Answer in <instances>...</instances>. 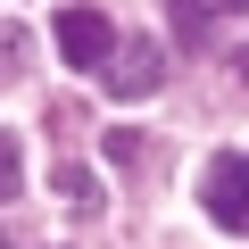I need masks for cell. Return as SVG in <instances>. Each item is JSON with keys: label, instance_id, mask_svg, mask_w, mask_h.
I'll use <instances>...</instances> for the list:
<instances>
[{"label": "cell", "instance_id": "cell-4", "mask_svg": "<svg viewBox=\"0 0 249 249\" xmlns=\"http://www.w3.org/2000/svg\"><path fill=\"white\" fill-rule=\"evenodd\" d=\"M166 9H175L183 34H208V25H224V17H241L249 0H166Z\"/></svg>", "mask_w": 249, "mask_h": 249}, {"label": "cell", "instance_id": "cell-6", "mask_svg": "<svg viewBox=\"0 0 249 249\" xmlns=\"http://www.w3.org/2000/svg\"><path fill=\"white\" fill-rule=\"evenodd\" d=\"M58 199H67V208H83V216L100 208V191H91V175H83V166H58Z\"/></svg>", "mask_w": 249, "mask_h": 249}, {"label": "cell", "instance_id": "cell-3", "mask_svg": "<svg viewBox=\"0 0 249 249\" xmlns=\"http://www.w3.org/2000/svg\"><path fill=\"white\" fill-rule=\"evenodd\" d=\"M116 100H150L158 83H166V58H158V42H116L108 50V75H100Z\"/></svg>", "mask_w": 249, "mask_h": 249}, {"label": "cell", "instance_id": "cell-7", "mask_svg": "<svg viewBox=\"0 0 249 249\" xmlns=\"http://www.w3.org/2000/svg\"><path fill=\"white\" fill-rule=\"evenodd\" d=\"M100 158H108V166H142V133H124V124L100 133Z\"/></svg>", "mask_w": 249, "mask_h": 249}, {"label": "cell", "instance_id": "cell-8", "mask_svg": "<svg viewBox=\"0 0 249 249\" xmlns=\"http://www.w3.org/2000/svg\"><path fill=\"white\" fill-rule=\"evenodd\" d=\"M17 67H25V34H17V25H0V83H9Z\"/></svg>", "mask_w": 249, "mask_h": 249}, {"label": "cell", "instance_id": "cell-9", "mask_svg": "<svg viewBox=\"0 0 249 249\" xmlns=\"http://www.w3.org/2000/svg\"><path fill=\"white\" fill-rule=\"evenodd\" d=\"M0 249H9V241H0Z\"/></svg>", "mask_w": 249, "mask_h": 249}, {"label": "cell", "instance_id": "cell-1", "mask_svg": "<svg viewBox=\"0 0 249 249\" xmlns=\"http://www.w3.org/2000/svg\"><path fill=\"white\" fill-rule=\"evenodd\" d=\"M199 208H208L232 241H249V150L208 158V175H199Z\"/></svg>", "mask_w": 249, "mask_h": 249}, {"label": "cell", "instance_id": "cell-5", "mask_svg": "<svg viewBox=\"0 0 249 249\" xmlns=\"http://www.w3.org/2000/svg\"><path fill=\"white\" fill-rule=\"evenodd\" d=\"M17 191H25V150H17V133H0V208Z\"/></svg>", "mask_w": 249, "mask_h": 249}, {"label": "cell", "instance_id": "cell-2", "mask_svg": "<svg viewBox=\"0 0 249 249\" xmlns=\"http://www.w3.org/2000/svg\"><path fill=\"white\" fill-rule=\"evenodd\" d=\"M108 50H116V25L100 17V9H58V58L67 67H108Z\"/></svg>", "mask_w": 249, "mask_h": 249}]
</instances>
